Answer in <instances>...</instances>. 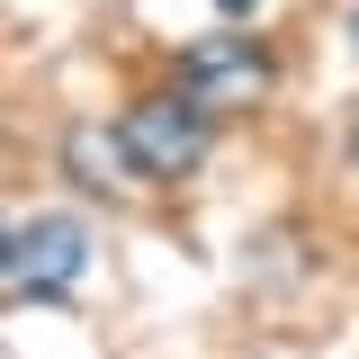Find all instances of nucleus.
Here are the masks:
<instances>
[{
	"mask_svg": "<svg viewBox=\"0 0 359 359\" xmlns=\"http://www.w3.org/2000/svg\"><path fill=\"white\" fill-rule=\"evenodd\" d=\"M90 269V224L81 216H27L9 224V252H0V297H63V287H81Z\"/></svg>",
	"mask_w": 359,
	"mask_h": 359,
	"instance_id": "nucleus-1",
	"label": "nucleus"
},
{
	"mask_svg": "<svg viewBox=\"0 0 359 359\" xmlns=\"http://www.w3.org/2000/svg\"><path fill=\"white\" fill-rule=\"evenodd\" d=\"M269 81H278V63H269V45H252V36H198L180 54V99L207 108V117L269 99Z\"/></svg>",
	"mask_w": 359,
	"mask_h": 359,
	"instance_id": "nucleus-2",
	"label": "nucleus"
},
{
	"mask_svg": "<svg viewBox=\"0 0 359 359\" xmlns=\"http://www.w3.org/2000/svg\"><path fill=\"white\" fill-rule=\"evenodd\" d=\"M117 135H126L144 180H180L207 162V108H189V99H135L117 117Z\"/></svg>",
	"mask_w": 359,
	"mask_h": 359,
	"instance_id": "nucleus-3",
	"label": "nucleus"
},
{
	"mask_svg": "<svg viewBox=\"0 0 359 359\" xmlns=\"http://www.w3.org/2000/svg\"><path fill=\"white\" fill-rule=\"evenodd\" d=\"M63 171L81 180V189H135V153H126V135L108 126V117H81V126L63 135Z\"/></svg>",
	"mask_w": 359,
	"mask_h": 359,
	"instance_id": "nucleus-4",
	"label": "nucleus"
},
{
	"mask_svg": "<svg viewBox=\"0 0 359 359\" xmlns=\"http://www.w3.org/2000/svg\"><path fill=\"white\" fill-rule=\"evenodd\" d=\"M216 9H224V18H252V9H261V0H216Z\"/></svg>",
	"mask_w": 359,
	"mask_h": 359,
	"instance_id": "nucleus-5",
	"label": "nucleus"
},
{
	"mask_svg": "<svg viewBox=\"0 0 359 359\" xmlns=\"http://www.w3.org/2000/svg\"><path fill=\"white\" fill-rule=\"evenodd\" d=\"M351 171H359V126H351Z\"/></svg>",
	"mask_w": 359,
	"mask_h": 359,
	"instance_id": "nucleus-6",
	"label": "nucleus"
},
{
	"mask_svg": "<svg viewBox=\"0 0 359 359\" xmlns=\"http://www.w3.org/2000/svg\"><path fill=\"white\" fill-rule=\"evenodd\" d=\"M351 45H359V9H351Z\"/></svg>",
	"mask_w": 359,
	"mask_h": 359,
	"instance_id": "nucleus-7",
	"label": "nucleus"
},
{
	"mask_svg": "<svg viewBox=\"0 0 359 359\" xmlns=\"http://www.w3.org/2000/svg\"><path fill=\"white\" fill-rule=\"evenodd\" d=\"M0 252H9V224H0Z\"/></svg>",
	"mask_w": 359,
	"mask_h": 359,
	"instance_id": "nucleus-8",
	"label": "nucleus"
}]
</instances>
